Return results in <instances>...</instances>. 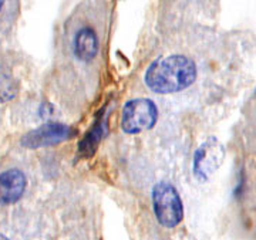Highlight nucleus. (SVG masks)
Here are the masks:
<instances>
[{
	"label": "nucleus",
	"mask_w": 256,
	"mask_h": 240,
	"mask_svg": "<svg viewBox=\"0 0 256 240\" xmlns=\"http://www.w3.org/2000/svg\"><path fill=\"white\" fill-rule=\"evenodd\" d=\"M196 78V65L188 57L172 54L156 60L146 68V84L158 94H172L188 88Z\"/></svg>",
	"instance_id": "f257e3e1"
},
{
	"label": "nucleus",
	"mask_w": 256,
	"mask_h": 240,
	"mask_svg": "<svg viewBox=\"0 0 256 240\" xmlns=\"http://www.w3.org/2000/svg\"><path fill=\"white\" fill-rule=\"evenodd\" d=\"M152 206L156 221L164 228H175L182 221L184 206L181 196L168 182H160L154 186Z\"/></svg>",
	"instance_id": "f03ea898"
},
{
	"label": "nucleus",
	"mask_w": 256,
	"mask_h": 240,
	"mask_svg": "<svg viewBox=\"0 0 256 240\" xmlns=\"http://www.w3.org/2000/svg\"><path fill=\"white\" fill-rule=\"evenodd\" d=\"M158 120V110L154 101L136 98L124 105L121 114V128L127 134H140L151 129Z\"/></svg>",
	"instance_id": "7ed1b4c3"
},
{
	"label": "nucleus",
	"mask_w": 256,
	"mask_h": 240,
	"mask_svg": "<svg viewBox=\"0 0 256 240\" xmlns=\"http://www.w3.org/2000/svg\"><path fill=\"white\" fill-rule=\"evenodd\" d=\"M225 147L216 138H208L194 155V174L198 179L206 181L218 171L225 159Z\"/></svg>",
	"instance_id": "20e7f679"
},
{
	"label": "nucleus",
	"mask_w": 256,
	"mask_h": 240,
	"mask_svg": "<svg viewBox=\"0 0 256 240\" xmlns=\"http://www.w3.org/2000/svg\"><path fill=\"white\" fill-rule=\"evenodd\" d=\"M73 135V129L70 127L50 122V124H44V125L28 132L22 138V145L30 148V149H37V148L48 147V145H54L58 142L67 141Z\"/></svg>",
	"instance_id": "39448f33"
},
{
	"label": "nucleus",
	"mask_w": 256,
	"mask_h": 240,
	"mask_svg": "<svg viewBox=\"0 0 256 240\" xmlns=\"http://www.w3.org/2000/svg\"><path fill=\"white\" fill-rule=\"evenodd\" d=\"M28 186V179L24 174L12 168L0 174V205H13L23 196Z\"/></svg>",
	"instance_id": "423d86ee"
},
{
	"label": "nucleus",
	"mask_w": 256,
	"mask_h": 240,
	"mask_svg": "<svg viewBox=\"0 0 256 240\" xmlns=\"http://www.w3.org/2000/svg\"><path fill=\"white\" fill-rule=\"evenodd\" d=\"M73 48L76 57L88 63L92 58H96V55L98 53V37L97 33L92 27H82L77 31V34L74 37Z\"/></svg>",
	"instance_id": "0eeeda50"
},
{
	"label": "nucleus",
	"mask_w": 256,
	"mask_h": 240,
	"mask_svg": "<svg viewBox=\"0 0 256 240\" xmlns=\"http://www.w3.org/2000/svg\"><path fill=\"white\" fill-rule=\"evenodd\" d=\"M18 92V80L9 70L0 67V104L10 101Z\"/></svg>",
	"instance_id": "6e6552de"
},
{
	"label": "nucleus",
	"mask_w": 256,
	"mask_h": 240,
	"mask_svg": "<svg viewBox=\"0 0 256 240\" xmlns=\"http://www.w3.org/2000/svg\"><path fill=\"white\" fill-rule=\"evenodd\" d=\"M101 135H102V124H101V121H98L92 127V131L86 135V138L82 139V142L80 144V151L86 152V154L92 152L96 149V147H97V144L100 142Z\"/></svg>",
	"instance_id": "1a4fd4ad"
},
{
	"label": "nucleus",
	"mask_w": 256,
	"mask_h": 240,
	"mask_svg": "<svg viewBox=\"0 0 256 240\" xmlns=\"http://www.w3.org/2000/svg\"><path fill=\"white\" fill-rule=\"evenodd\" d=\"M0 240H9L6 236H3V235H0Z\"/></svg>",
	"instance_id": "9d476101"
},
{
	"label": "nucleus",
	"mask_w": 256,
	"mask_h": 240,
	"mask_svg": "<svg viewBox=\"0 0 256 240\" xmlns=\"http://www.w3.org/2000/svg\"><path fill=\"white\" fill-rule=\"evenodd\" d=\"M3 3H4V1H2V0H0V10H2V7H3Z\"/></svg>",
	"instance_id": "9b49d317"
}]
</instances>
